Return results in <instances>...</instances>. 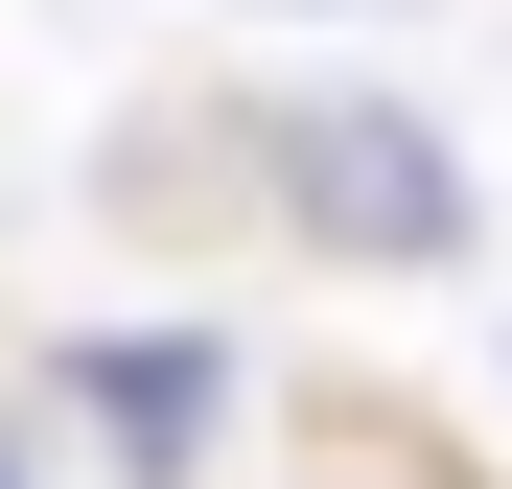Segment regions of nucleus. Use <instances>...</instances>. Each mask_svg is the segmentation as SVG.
Listing matches in <instances>:
<instances>
[{"instance_id":"nucleus-1","label":"nucleus","mask_w":512,"mask_h":489,"mask_svg":"<svg viewBox=\"0 0 512 489\" xmlns=\"http://www.w3.org/2000/svg\"><path fill=\"white\" fill-rule=\"evenodd\" d=\"M187 117H210V210L303 280H466L489 257V163L396 70H256V94H187Z\"/></svg>"},{"instance_id":"nucleus-2","label":"nucleus","mask_w":512,"mask_h":489,"mask_svg":"<svg viewBox=\"0 0 512 489\" xmlns=\"http://www.w3.org/2000/svg\"><path fill=\"white\" fill-rule=\"evenodd\" d=\"M24 373V420L70 443V489H233L256 443V350L210 303H70L47 350H0Z\"/></svg>"},{"instance_id":"nucleus-3","label":"nucleus","mask_w":512,"mask_h":489,"mask_svg":"<svg viewBox=\"0 0 512 489\" xmlns=\"http://www.w3.org/2000/svg\"><path fill=\"white\" fill-rule=\"evenodd\" d=\"M256 489H489V466L419 420L396 373H303V396H280V466H256Z\"/></svg>"},{"instance_id":"nucleus-4","label":"nucleus","mask_w":512,"mask_h":489,"mask_svg":"<svg viewBox=\"0 0 512 489\" xmlns=\"http://www.w3.org/2000/svg\"><path fill=\"white\" fill-rule=\"evenodd\" d=\"M0 489H70V443L24 420V373H0Z\"/></svg>"},{"instance_id":"nucleus-5","label":"nucleus","mask_w":512,"mask_h":489,"mask_svg":"<svg viewBox=\"0 0 512 489\" xmlns=\"http://www.w3.org/2000/svg\"><path fill=\"white\" fill-rule=\"evenodd\" d=\"M326 24H419V0H326Z\"/></svg>"}]
</instances>
